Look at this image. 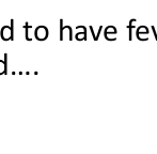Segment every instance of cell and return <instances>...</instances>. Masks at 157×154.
Here are the masks:
<instances>
[{
	"instance_id": "obj_1",
	"label": "cell",
	"mask_w": 157,
	"mask_h": 154,
	"mask_svg": "<svg viewBox=\"0 0 157 154\" xmlns=\"http://www.w3.org/2000/svg\"><path fill=\"white\" fill-rule=\"evenodd\" d=\"M34 36H35V38H36L37 40H40V41H43V40L47 39V37H48L47 28L44 27V26H40V27H37L34 31Z\"/></svg>"
},
{
	"instance_id": "obj_4",
	"label": "cell",
	"mask_w": 157,
	"mask_h": 154,
	"mask_svg": "<svg viewBox=\"0 0 157 154\" xmlns=\"http://www.w3.org/2000/svg\"><path fill=\"white\" fill-rule=\"evenodd\" d=\"M25 28H26V39L28 40V41H31V38L29 37V33H28V28H29V26H28V24H25Z\"/></svg>"
},
{
	"instance_id": "obj_2",
	"label": "cell",
	"mask_w": 157,
	"mask_h": 154,
	"mask_svg": "<svg viewBox=\"0 0 157 154\" xmlns=\"http://www.w3.org/2000/svg\"><path fill=\"white\" fill-rule=\"evenodd\" d=\"M1 38L4 40V41H6V40H14L12 37V33H11V28L9 27V26H4L3 28H2L1 30Z\"/></svg>"
},
{
	"instance_id": "obj_3",
	"label": "cell",
	"mask_w": 157,
	"mask_h": 154,
	"mask_svg": "<svg viewBox=\"0 0 157 154\" xmlns=\"http://www.w3.org/2000/svg\"><path fill=\"white\" fill-rule=\"evenodd\" d=\"M8 55H4V60H0V75L8 73Z\"/></svg>"
}]
</instances>
